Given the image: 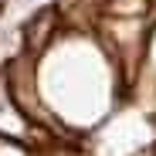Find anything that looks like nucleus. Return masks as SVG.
I'll use <instances>...</instances> for the list:
<instances>
[]
</instances>
